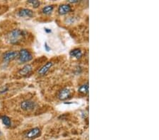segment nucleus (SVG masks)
Listing matches in <instances>:
<instances>
[{
  "mask_svg": "<svg viewBox=\"0 0 159 140\" xmlns=\"http://www.w3.org/2000/svg\"><path fill=\"white\" fill-rule=\"evenodd\" d=\"M74 90L70 87H64L60 90L57 94V98L60 101H65L71 99L73 95Z\"/></svg>",
  "mask_w": 159,
  "mask_h": 140,
  "instance_id": "f03ea898",
  "label": "nucleus"
},
{
  "mask_svg": "<svg viewBox=\"0 0 159 140\" xmlns=\"http://www.w3.org/2000/svg\"><path fill=\"white\" fill-rule=\"evenodd\" d=\"M28 2L29 3V4H32V6H33L34 8H38V6H40V1H36V0H34V1H33V0H30V1H28Z\"/></svg>",
  "mask_w": 159,
  "mask_h": 140,
  "instance_id": "2eb2a0df",
  "label": "nucleus"
},
{
  "mask_svg": "<svg viewBox=\"0 0 159 140\" xmlns=\"http://www.w3.org/2000/svg\"><path fill=\"white\" fill-rule=\"evenodd\" d=\"M0 118H1L2 123L4 124L6 127H8V128H9V127H11V125H12V121H11V119L9 118V117L6 116V115H3V116H1Z\"/></svg>",
  "mask_w": 159,
  "mask_h": 140,
  "instance_id": "4468645a",
  "label": "nucleus"
},
{
  "mask_svg": "<svg viewBox=\"0 0 159 140\" xmlns=\"http://www.w3.org/2000/svg\"><path fill=\"white\" fill-rule=\"evenodd\" d=\"M70 56L74 58L79 59L82 57L83 52L80 48H74L70 52Z\"/></svg>",
  "mask_w": 159,
  "mask_h": 140,
  "instance_id": "9b49d317",
  "label": "nucleus"
},
{
  "mask_svg": "<svg viewBox=\"0 0 159 140\" xmlns=\"http://www.w3.org/2000/svg\"><path fill=\"white\" fill-rule=\"evenodd\" d=\"M18 56H19V52H17V51H8V52H5L3 54L2 57L4 61L8 62L15 59L17 57H18Z\"/></svg>",
  "mask_w": 159,
  "mask_h": 140,
  "instance_id": "0eeeda50",
  "label": "nucleus"
},
{
  "mask_svg": "<svg viewBox=\"0 0 159 140\" xmlns=\"http://www.w3.org/2000/svg\"><path fill=\"white\" fill-rule=\"evenodd\" d=\"M27 33L25 30L16 28L11 30L7 35H6V39L7 41L10 43L11 45H19L25 40V36H26Z\"/></svg>",
  "mask_w": 159,
  "mask_h": 140,
  "instance_id": "f257e3e1",
  "label": "nucleus"
},
{
  "mask_svg": "<svg viewBox=\"0 0 159 140\" xmlns=\"http://www.w3.org/2000/svg\"><path fill=\"white\" fill-rule=\"evenodd\" d=\"M54 8V5H47L44 6V7L42 9V13L45 15H49L51 13L53 12Z\"/></svg>",
  "mask_w": 159,
  "mask_h": 140,
  "instance_id": "ddd939ff",
  "label": "nucleus"
},
{
  "mask_svg": "<svg viewBox=\"0 0 159 140\" xmlns=\"http://www.w3.org/2000/svg\"><path fill=\"white\" fill-rule=\"evenodd\" d=\"M36 107V103L31 100H25L23 101L20 104V108L21 110L27 112L33 110Z\"/></svg>",
  "mask_w": 159,
  "mask_h": 140,
  "instance_id": "20e7f679",
  "label": "nucleus"
},
{
  "mask_svg": "<svg viewBox=\"0 0 159 140\" xmlns=\"http://www.w3.org/2000/svg\"><path fill=\"white\" fill-rule=\"evenodd\" d=\"M54 63H55V62H54V59H52V60L46 62V63L40 69L39 71H38V75H40V76H45V75L49 72L50 70L52 68Z\"/></svg>",
  "mask_w": 159,
  "mask_h": 140,
  "instance_id": "423d86ee",
  "label": "nucleus"
},
{
  "mask_svg": "<svg viewBox=\"0 0 159 140\" xmlns=\"http://www.w3.org/2000/svg\"><path fill=\"white\" fill-rule=\"evenodd\" d=\"M41 134V130L39 128H34L28 130L24 134V137L27 139H33L38 137Z\"/></svg>",
  "mask_w": 159,
  "mask_h": 140,
  "instance_id": "39448f33",
  "label": "nucleus"
},
{
  "mask_svg": "<svg viewBox=\"0 0 159 140\" xmlns=\"http://www.w3.org/2000/svg\"><path fill=\"white\" fill-rule=\"evenodd\" d=\"M45 50L47 51V52H48V51L50 50V48L49 46H48L47 43H45Z\"/></svg>",
  "mask_w": 159,
  "mask_h": 140,
  "instance_id": "f3484780",
  "label": "nucleus"
},
{
  "mask_svg": "<svg viewBox=\"0 0 159 140\" xmlns=\"http://www.w3.org/2000/svg\"><path fill=\"white\" fill-rule=\"evenodd\" d=\"M78 92L81 95H86L88 93V83H83L79 86L78 89Z\"/></svg>",
  "mask_w": 159,
  "mask_h": 140,
  "instance_id": "f8f14e48",
  "label": "nucleus"
},
{
  "mask_svg": "<svg viewBox=\"0 0 159 140\" xmlns=\"http://www.w3.org/2000/svg\"><path fill=\"white\" fill-rule=\"evenodd\" d=\"M9 90V87L7 86H4L0 88V94H2V93H6V91H8Z\"/></svg>",
  "mask_w": 159,
  "mask_h": 140,
  "instance_id": "dca6fc26",
  "label": "nucleus"
},
{
  "mask_svg": "<svg viewBox=\"0 0 159 140\" xmlns=\"http://www.w3.org/2000/svg\"><path fill=\"white\" fill-rule=\"evenodd\" d=\"M45 32H47V33H51V30L48 29V28H45Z\"/></svg>",
  "mask_w": 159,
  "mask_h": 140,
  "instance_id": "a211bd4d",
  "label": "nucleus"
},
{
  "mask_svg": "<svg viewBox=\"0 0 159 140\" xmlns=\"http://www.w3.org/2000/svg\"><path fill=\"white\" fill-rule=\"evenodd\" d=\"M18 15L20 17H29L31 18L34 15V13L31 9H21L18 12Z\"/></svg>",
  "mask_w": 159,
  "mask_h": 140,
  "instance_id": "9d476101",
  "label": "nucleus"
},
{
  "mask_svg": "<svg viewBox=\"0 0 159 140\" xmlns=\"http://www.w3.org/2000/svg\"><path fill=\"white\" fill-rule=\"evenodd\" d=\"M72 11V7L70 4H63L58 7V13L60 15H65Z\"/></svg>",
  "mask_w": 159,
  "mask_h": 140,
  "instance_id": "6e6552de",
  "label": "nucleus"
},
{
  "mask_svg": "<svg viewBox=\"0 0 159 140\" xmlns=\"http://www.w3.org/2000/svg\"><path fill=\"white\" fill-rule=\"evenodd\" d=\"M19 60L21 63H25V62H30L33 59V55L27 49H22L19 52Z\"/></svg>",
  "mask_w": 159,
  "mask_h": 140,
  "instance_id": "7ed1b4c3",
  "label": "nucleus"
},
{
  "mask_svg": "<svg viewBox=\"0 0 159 140\" xmlns=\"http://www.w3.org/2000/svg\"><path fill=\"white\" fill-rule=\"evenodd\" d=\"M33 70V67L30 64H25V66H23L20 70L19 71L18 74L19 75H20L21 77H25L28 74H29L30 72Z\"/></svg>",
  "mask_w": 159,
  "mask_h": 140,
  "instance_id": "1a4fd4ad",
  "label": "nucleus"
}]
</instances>
